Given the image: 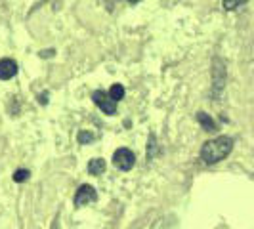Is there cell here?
Segmentation results:
<instances>
[{
    "label": "cell",
    "mask_w": 254,
    "mask_h": 229,
    "mask_svg": "<svg viewBox=\"0 0 254 229\" xmlns=\"http://www.w3.org/2000/svg\"><path fill=\"white\" fill-rule=\"evenodd\" d=\"M233 149V140L229 136H218L214 140L206 141L201 149V159L206 165H216L224 161Z\"/></svg>",
    "instance_id": "6da1fadb"
},
{
    "label": "cell",
    "mask_w": 254,
    "mask_h": 229,
    "mask_svg": "<svg viewBox=\"0 0 254 229\" xmlns=\"http://www.w3.org/2000/svg\"><path fill=\"white\" fill-rule=\"evenodd\" d=\"M136 163V157H134V153L127 149V147H121V149H117L113 155V165L119 168V170H132V166Z\"/></svg>",
    "instance_id": "7a4b0ae2"
},
{
    "label": "cell",
    "mask_w": 254,
    "mask_h": 229,
    "mask_svg": "<svg viewBox=\"0 0 254 229\" xmlns=\"http://www.w3.org/2000/svg\"><path fill=\"white\" fill-rule=\"evenodd\" d=\"M92 100H94V103L102 109L105 114H115L117 113V102H113L111 100V96H109V92L105 94L103 90H96L94 94H92Z\"/></svg>",
    "instance_id": "3957f363"
},
{
    "label": "cell",
    "mask_w": 254,
    "mask_h": 229,
    "mask_svg": "<svg viewBox=\"0 0 254 229\" xmlns=\"http://www.w3.org/2000/svg\"><path fill=\"white\" fill-rule=\"evenodd\" d=\"M96 199H98V195H96V189H94L92 185H80L78 191L75 193V206L94 203Z\"/></svg>",
    "instance_id": "277c9868"
},
{
    "label": "cell",
    "mask_w": 254,
    "mask_h": 229,
    "mask_svg": "<svg viewBox=\"0 0 254 229\" xmlns=\"http://www.w3.org/2000/svg\"><path fill=\"white\" fill-rule=\"evenodd\" d=\"M17 73V63L13 59H0V80H10Z\"/></svg>",
    "instance_id": "5b68a950"
},
{
    "label": "cell",
    "mask_w": 254,
    "mask_h": 229,
    "mask_svg": "<svg viewBox=\"0 0 254 229\" xmlns=\"http://www.w3.org/2000/svg\"><path fill=\"white\" fill-rule=\"evenodd\" d=\"M212 75H214V88H216V92H220L222 86H224V80H226V76H224V69H222V61H220V59H214Z\"/></svg>",
    "instance_id": "8992f818"
},
{
    "label": "cell",
    "mask_w": 254,
    "mask_h": 229,
    "mask_svg": "<svg viewBox=\"0 0 254 229\" xmlns=\"http://www.w3.org/2000/svg\"><path fill=\"white\" fill-rule=\"evenodd\" d=\"M197 122H199V124L203 126V130H206V132H214V130H216V122L212 120V116L203 113V111L197 113Z\"/></svg>",
    "instance_id": "52a82bcc"
},
{
    "label": "cell",
    "mask_w": 254,
    "mask_h": 229,
    "mask_svg": "<svg viewBox=\"0 0 254 229\" xmlns=\"http://www.w3.org/2000/svg\"><path fill=\"white\" fill-rule=\"evenodd\" d=\"M88 172L92 176H100L105 172V161L103 159H92L88 163Z\"/></svg>",
    "instance_id": "ba28073f"
},
{
    "label": "cell",
    "mask_w": 254,
    "mask_h": 229,
    "mask_svg": "<svg viewBox=\"0 0 254 229\" xmlns=\"http://www.w3.org/2000/svg\"><path fill=\"white\" fill-rule=\"evenodd\" d=\"M109 96H111V100H113V102H119V100H123V98H125V88H123L121 84H113L111 90H109Z\"/></svg>",
    "instance_id": "9c48e42d"
},
{
    "label": "cell",
    "mask_w": 254,
    "mask_h": 229,
    "mask_svg": "<svg viewBox=\"0 0 254 229\" xmlns=\"http://www.w3.org/2000/svg\"><path fill=\"white\" fill-rule=\"evenodd\" d=\"M249 0H224V8L228 10V12H231V10H237L239 6H243V4H247Z\"/></svg>",
    "instance_id": "30bf717a"
},
{
    "label": "cell",
    "mask_w": 254,
    "mask_h": 229,
    "mask_svg": "<svg viewBox=\"0 0 254 229\" xmlns=\"http://www.w3.org/2000/svg\"><path fill=\"white\" fill-rule=\"evenodd\" d=\"M29 170H23V168H19V170H15L13 172V181H17V183H23V181H27L29 179Z\"/></svg>",
    "instance_id": "8fae6325"
},
{
    "label": "cell",
    "mask_w": 254,
    "mask_h": 229,
    "mask_svg": "<svg viewBox=\"0 0 254 229\" xmlns=\"http://www.w3.org/2000/svg\"><path fill=\"white\" fill-rule=\"evenodd\" d=\"M96 140V136L94 134H90V132H86V130H80L78 132V143H90V141H94Z\"/></svg>",
    "instance_id": "7c38bea8"
},
{
    "label": "cell",
    "mask_w": 254,
    "mask_h": 229,
    "mask_svg": "<svg viewBox=\"0 0 254 229\" xmlns=\"http://www.w3.org/2000/svg\"><path fill=\"white\" fill-rule=\"evenodd\" d=\"M155 149H157L155 136H149V147H147V157H149V159H153V157H155Z\"/></svg>",
    "instance_id": "4fadbf2b"
},
{
    "label": "cell",
    "mask_w": 254,
    "mask_h": 229,
    "mask_svg": "<svg viewBox=\"0 0 254 229\" xmlns=\"http://www.w3.org/2000/svg\"><path fill=\"white\" fill-rule=\"evenodd\" d=\"M128 2H130V4H136V2H140V0H128Z\"/></svg>",
    "instance_id": "5bb4252c"
}]
</instances>
